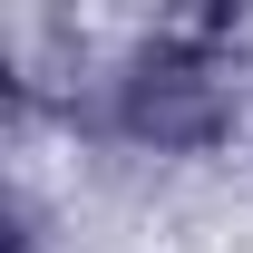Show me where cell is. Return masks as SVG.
<instances>
[{"label":"cell","instance_id":"cell-1","mask_svg":"<svg viewBox=\"0 0 253 253\" xmlns=\"http://www.w3.org/2000/svg\"><path fill=\"white\" fill-rule=\"evenodd\" d=\"M117 136L156 156H205L234 136V88H224L214 30H166L117 68Z\"/></svg>","mask_w":253,"mask_h":253}]
</instances>
